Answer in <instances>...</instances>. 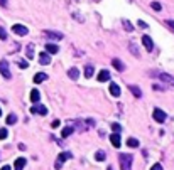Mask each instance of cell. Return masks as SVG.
<instances>
[{"label":"cell","mask_w":174,"mask_h":170,"mask_svg":"<svg viewBox=\"0 0 174 170\" xmlns=\"http://www.w3.org/2000/svg\"><path fill=\"white\" fill-rule=\"evenodd\" d=\"M119 160H120V168H122V170H132V162H134V157H132L130 153H120Z\"/></svg>","instance_id":"1"},{"label":"cell","mask_w":174,"mask_h":170,"mask_svg":"<svg viewBox=\"0 0 174 170\" xmlns=\"http://www.w3.org/2000/svg\"><path fill=\"white\" fill-rule=\"evenodd\" d=\"M71 157H73L71 152H63V153H59V155H58V162L54 163V167H56V168H61V167H63V162L69 160Z\"/></svg>","instance_id":"2"},{"label":"cell","mask_w":174,"mask_h":170,"mask_svg":"<svg viewBox=\"0 0 174 170\" xmlns=\"http://www.w3.org/2000/svg\"><path fill=\"white\" fill-rule=\"evenodd\" d=\"M0 74L5 77V79H10L12 77V74H10V69H9V62L7 61H0Z\"/></svg>","instance_id":"3"},{"label":"cell","mask_w":174,"mask_h":170,"mask_svg":"<svg viewBox=\"0 0 174 170\" xmlns=\"http://www.w3.org/2000/svg\"><path fill=\"white\" fill-rule=\"evenodd\" d=\"M152 116H154V120H156L157 123H164L166 118H167V116H166V113L161 110V108H156V110H154V113H152Z\"/></svg>","instance_id":"4"},{"label":"cell","mask_w":174,"mask_h":170,"mask_svg":"<svg viewBox=\"0 0 174 170\" xmlns=\"http://www.w3.org/2000/svg\"><path fill=\"white\" fill-rule=\"evenodd\" d=\"M159 79H161L162 83H166V84H169L174 90V77L171 76V74H167V72H159Z\"/></svg>","instance_id":"5"},{"label":"cell","mask_w":174,"mask_h":170,"mask_svg":"<svg viewBox=\"0 0 174 170\" xmlns=\"http://www.w3.org/2000/svg\"><path fill=\"white\" fill-rule=\"evenodd\" d=\"M12 30H14V34H17V35L29 34V29H27L26 26H22V24H15V26H12Z\"/></svg>","instance_id":"6"},{"label":"cell","mask_w":174,"mask_h":170,"mask_svg":"<svg viewBox=\"0 0 174 170\" xmlns=\"http://www.w3.org/2000/svg\"><path fill=\"white\" fill-rule=\"evenodd\" d=\"M30 113H34V115H47V108L46 106H32L30 108Z\"/></svg>","instance_id":"7"},{"label":"cell","mask_w":174,"mask_h":170,"mask_svg":"<svg viewBox=\"0 0 174 170\" xmlns=\"http://www.w3.org/2000/svg\"><path fill=\"white\" fill-rule=\"evenodd\" d=\"M96 79L100 81V83H105V81H108V79H110V72L106 71V69H103V71H100V72H98Z\"/></svg>","instance_id":"8"},{"label":"cell","mask_w":174,"mask_h":170,"mask_svg":"<svg viewBox=\"0 0 174 170\" xmlns=\"http://www.w3.org/2000/svg\"><path fill=\"white\" fill-rule=\"evenodd\" d=\"M142 44H144V46H145V49H147L149 52H150V51H152V49H154L152 39L149 37V35H144V37H142Z\"/></svg>","instance_id":"9"},{"label":"cell","mask_w":174,"mask_h":170,"mask_svg":"<svg viewBox=\"0 0 174 170\" xmlns=\"http://www.w3.org/2000/svg\"><path fill=\"white\" fill-rule=\"evenodd\" d=\"M26 158L24 157H19V158H15V163H14V167H15V170H22L24 167H26Z\"/></svg>","instance_id":"10"},{"label":"cell","mask_w":174,"mask_h":170,"mask_svg":"<svg viewBox=\"0 0 174 170\" xmlns=\"http://www.w3.org/2000/svg\"><path fill=\"white\" fill-rule=\"evenodd\" d=\"M110 94L115 96V98H119L120 96V86L115 84V83H110Z\"/></svg>","instance_id":"11"},{"label":"cell","mask_w":174,"mask_h":170,"mask_svg":"<svg viewBox=\"0 0 174 170\" xmlns=\"http://www.w3.org/2000/svg\"><path fill=\"white\" fill-rule=\"evenodd\" d=\"M46 52L47 54H58V52H59V47L56 46V44H46Z\"/></svg>","instance_id":"12"},{"label":"cell","mask_w":174,"mask_h":170,"mask_svg":"<svg viewBox=\"0 0 174 170\" xmlns=\"http://www.w3.org/2000/svg\"><path fill=\"white\" fill-rule=\"evenodd\" d=\"M110 141H112L113 147L119 148V147H120V133H112V135H110Z\"/></svg>","instance_id":"13"},{"label":"cell","mask_w":174,"mask_h":170,"mask_svg":"<svg viewBox=\"0 0 174 170\" xmlns=\"http://www.w3.org/2000/svg\"><path fill=\"white\" fill-rule=\"evenodd\" d=\"M44 35H47V37H52V39H56V41L63 39V34H61V32H52V30H44Z\"/></svg>","instance_id":"14"},{"label":"cell","mask_w":174,"mask_h":170,"mask_svg":"<svg viewBox=\"0 0 174 170\" xmlns=\"http://www.w3.org/2000/svg\"><path fill=\"white\" fill-rule=\"evenodd\" d=\"M39 62H41V64H49V62H51L49 54H47V52H41V54H39Z\"/></svg>","instance_id":"15"},{"label":"cell","mask_w":174,"mask_h":170,"mask_svg":"<svg viewBox=\"0 0 174 170\" xmlns=\"http://www.w3.org/2000/svg\"><path fill=\"white\" fill-rule=\"evenodd\" d=\"M46 79H47L46 72H37V74L34 76V83H36V84H39V83H43V81H46Z\"/></svg>","instance_id":"16"},{"label":"cell","mask_w":174,"mask_h":170,"mask_svg":"<svg viewBox=\"0 0 174 170\" xmlns=\"http://www.w3.org/2000/svg\"><path fill=\"white\" fill-rule=\"evenodd\" d=\"M128 90H130V91H132V94H134V96H137V98H140V96H142V91H140L139 86L130 84V86H128Z\"/></svg>","instance_id":"17"},{"label":"cell","mask_w":174,"mask_h":170,"mask_svg":"<svg viewBox=\"0 0 174 170\" xmlns=\"http://www.w3.org/2000/svg\"><path fill=\"white\" fill-rule=\"evenodd\" d=\"M26 56H27V59H32L34 57V44H29V46L26 47Z\"/></svg>","instance_id":"18"},{"label":"cell","mask_w":174,"mask_h":170,"mask_svg":"<svg viewBox=\"0 0 174 170\" xmlns=\"http://www.w3.org/2000/svg\"><path fill=\"white\" fill-rule=\"evenodd\" d=\"M93 72H95V68L91 66V64H88V66L85 68V77H86V79H90V77L93 76Z\"/></svg>","instance_id":"19"},{"label":"cell","mask_w":174,"mask_h":170,"mask_svg":"<svg viewBox=\"0 0 174 170\" xmlns=\"http://www.w3.org/2000/svg\"><path fill=\"white\" fill-rule=\"evenodd\" d=\"M112 64H113V68L117 69V71H123V69H125V66H123V62L120 59H113Z\"/></svg>","instance_id":"20"},{"label":"cell","mask_w":174,"mask_h":170,"mask_svg":"<svg viewBox=\"0 0 174 170\" xmlns=\"http://www.w3.org/2000/svg\"><path fill=\"white\" fill-rule=\"evenodd\" d=\"M73 132H74V128H73V126H64L63 132H61V135H63V138H68Z\"/></svg>","instance_id":"21"},{"label":"cell","mask_w":174,"mask_h":170,"mask_svg":"<svg viewBox=\"0 0 174 170\" xmlns=\"http://www.w3.org/2000/svg\"><path fill=\"white\" fill-rule=\"evenodd\" d=\"M39 98H41V94H39L37 90H32V91H30V101H32V103H37Z\"/></svg>","instance_id":"22"},{"label":"cell","mask_w":174,"mask_h":170,"mask_svg":"<svg viewBox=\"0 0 174 170\" xmlns=\"http://www.w3.org/2000/svg\"><path fill=\"white\" fill-rule=\"evenodd\" d=\"M68 74H69L71 79H78V77H80V71H78V68H71Z\"/></svg>","instance_id":"23"},{"label":"cell","mask_w":174,"mask_h":170,"mask_svg":"<svg viewBox=\"0 0 174 170\" xmlns=\"http://www.w3.org/2000/svg\"><path fill=\"white\" fill-rule=\"evenodd\" d=\"M127 147H130V148H137V147H139V140H137V138H128V140H127Z\"/></svg>","instance_id":"24"},{"label":"cell","mask_w":174,"mask_h":170,"mask_svg":"<svg viewBox=\"0 0 174 170\" xmlns=\"http://www.w3.org/2000/svg\"><path fill=\"white\" fill-rule=\"evenodd\" d=\"M95 158H96V162H103L105 160V152H103V150H98V152L95 153Z\"/></svg>","instance_id":"25"},{"label":"cell","mask_w":174,"mask_h":170,"mask_svg":"<svg viewBox=\"0 0 174 170\" xmlns=\"http://www.w3.org/2000/svg\"><path fill=\"white\" fill-rule=\"evenodd\" d=\"M15 121H17V116L14 115V113H10V115L7 116V125H14Z\"/></svg>","instance_id":"26"},{"label":"cell","mask_w":174,"mask_h":170,"mask_svg":"<svg viewBox=\"0 0 174 170\" xmlns=\"http://www.w3.org/2000/svg\"><path fill=\"white\" fill-rule=\"evenodd\" d=\"M15 62L19 64V68H21V69H26V68H29V64H27L26 61H22V59H15Z\"/></svg>","instance_id":"27"},{"label":"cell","mask_w":174,"mask_h":170,"mask_svg":"<svg viewBox=\"0 0 174 170\" xmlns=\"http://www.w3.org/2000/svg\"><path fill=\"white\" fill-rule=\"evenodd\" d=\"M123 27H125V30H128V32H132V30H134V26H132L128 20H123Z\"/></svg>","instance_id":"28"},{"label":"cell","mask_w":174,"mask_h":170,"mask_svg":"<svg viewBox=\"0 0 174 170\" xmlns=\"http://www.w3.org/2000/svg\"><path fill=\"white\" fill-rule=\"evenodd\" d=\"M7 135H9V132H7L5 128H0V140H5V138H7Z\"/></svg>","instance_id":"29"},{"label":"cell","mask_w":174,"mask_h":170,"mask_svg":"<svg viewBox=\"0 0 174 170\" xmlns=\"http://www.w3.org/2000/svg\"><path fill=\"white\" fill-rule=\"evenodd\" d=\"M112 130H113L115 133H120L122 132V126H120L119 123H112Z\"/></svg>","instance_id":"30"},{"label":"cell","mask_w":174,"mask_h":170,"mask_svg":"<svg viewBox=\"0 0 174 170\" xmlns=\"http://www.w3.org/2000/svg\"><path fill=\"white\" fill-rule=\"evenodd\" d=\"M0 39H2V41H5V39H7V30H5L2 26H0Z\"/></svg>","instance_id":"31"},{"label":"cell","mask_w":174,"mask_h":170,"mask_svg":"<svg viewBox=\"0 0 174 170\" xmlns=\"http://www.w3.org/2000/svg\"><path fill=\"white\" fill-rule=\"evenodd\" d=\"M150 7H152L154 10H157V12H159V10L162 9V5L159 4V2H152V4H150Z\"/></svg>","instance_id":"32"},{"label":"cell","mask_w":174,"mask_h":170,"mask_svg":"<svg viewBox=\"0 0 174 170\" xmlns=\"http://www.w3.org/2000/svg\"><path fill=\"white\" fill-rule=\"evenodd\" d=\"M130 51H132V54H134V56H139V49H137L134 44H130Z\"/></svg>","instance_id":"33"},{"label":"cell","mask_w":174,"mask_h":170,"mask_svg":"<svg viewBox=\"0 0 174 170\" xmlns=\"http://www.w3.org/2000/svg\"><path fill=\"white\" fill-rule=\"evenodd\" d=\"M164 24H166V26H167V27H169L171 30H174V20H166Z\"/></svg>","instance_id":"34"},{"label":"cell","mask_w":174,"mask_h":170,"mask_svg":"<svg viewBox=\"0 0 174 170\" xmlns=\"http://www.w3.org/2000/svg\"><path fill=\"white\" fill-rule=\"evenodd\" d=\"M137 26H139V27H142V29H147V24H145L144 20H139V22H137Z\"/></svg>","instance_id":"35"},{"label":"cell","mask_w":174,"mask_h":170,"mask_svg":"<svg viewBox=\"0 0 174 170\" xmlns=\"http://www.w3.org/2000/svg\"><path fill=\"white\" fill-rule=\"evenodd\" d=\"M150 170H162V165L161 163H156V165H152V168Z\"/></svg>","instance_id":"36"},{"label":"cell","mask_w":174,"mask_h":170,"mask_svg":"<svg viewBox=\"0 0 174 170\" xmlns=\"http://www.w3.org/2000/svg\"><path fill=\"white\" fill-rule=\"evenodd\" d=\"M59 125H61V123H59V120H54V121L51 123V126H52V128H58Z\"/></svg>","instance_id":"37"},{"label":"cell","mask_w":174,"mask_h":170,"mask_svg":"<svg viewBox=\"0 0 174 170\" xmlns=\"http://www.w3.org/2000/svg\"><path fill=\"white\" fill-rule=\"evenodd\" d=\"M26 148H27V147H26L24 143H21V145H19V150H26Z\"/></svg>","instance_id":"38"},{"label":"cell","mask_w":174,"mask_h":170,"mask_svg":"<svg viewBox=\"0 0 174 170\" xmlns=\"http://www.w3.org/2000/svg\"><path fill=\"white\" fill-rule=\"evenodd\" d=\"M0 5H2V7H5V5H7V0H0Z\"/></svg>","instance_id":"39"},{"label":"cell","mask_w":174,"mask_h":170,"mask_svg":"<svg viewBox=\"0 0 174 170\" xmlns=\"http://www.w3.org/2000/svg\"><path fill=\"white\" fill-rule=\"evenodd\" d=\"M2 170H12V168H10L9 165H4V167H2Z\"/></svg>","instance_id":"40"},{"label":"cell","mask_w":174,"mask_h":170,"mask_svg":"<svg viewBox=\"0 0 174 170\" xmlns=\"http://www.w3.org/2000/svg\"><path fill=\"white\" fill-rule=\"evenodd\" d=\"M0 115H2V108H0Z\"/></svg>","instance_id":"41"}]
</instances>
